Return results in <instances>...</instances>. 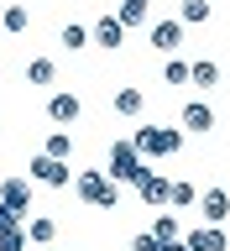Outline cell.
Here are the masks:
<instances>
[{"mask_svg":"<svg viewBox=\"0 0 230 251\" xmlns=\"http://www.w3.org/2000/svg\"><path fill=\"white\" fill-rule=\"evenodd\" d=\"M157 251H188V246H183V241H162Z\"/></svg>","mask_w":230,"mask_h":251,"instance_id":"83f0119b","label":"cell"},{"mask_svg":"<svg viewBox=\"0 0 230 251\" xmlns=\"http://www.w3.org/2000/svg\"><path fill=\"white\" fill-rule=\"evenodd\" d=\"M178 21H183V26H199V21H209V0H183V5H178Z\"/></svg>","mask_w":230,"mask_h":251,"instance_id":"d6986e66","label":"cell"},{"mask_svg":"<svg viewBox=\"0 0 230 251\" xmlns=\"http://www.w3.org/2000/svg\"><path fill=\"white\" fill-rule=\"evenodd\" d=\"M126 37H131V31H126L115 16H100V21L89 26V42H94V47H105V52H121V47H126Z\"/></svg>","mask_w":230,"mask_h":251,"instance_id":"52a82bcc","label":"cell"},{"mask_svg":"<svg viewBox=\"0 0 230 251\" xmlns=\"http://www.w3.org/2000/svg\"><path fill=\"white\" fill-rule=\"evenodd\" d=\"M5 225H21V220H16L11 209H0V230H5Z\"/></svg>","mask_w":230,"mask_h":251,"instance_id":"4316f807","label":"cell"},{"mask_svg":"<svg viewBox=\"0 0 230 251\" xmlns=\"http://www.w3.org/2000/svg\"><path fill=\"white\" fill-rule=\"evenodd\" d=\"M0 209H11L16 220L31 209V183L26 178H0Z\"/></svg>","mask_w":230,"mask_h":251,"instance_id":"8992f818","label":"cell"},{"mask_svg":"<svg viewBox=\"0 0 230 251\" xmlns=\"http://www.w3.org/2000/svg\"><path fill=\"white\" fill-rule=\"evenodd\" d=\"M0 251H26V230L21 225H5L0 230Z\"/></svg>","mask_w":230,"mask_h":251,"instance_id":"603a6c76","label":"cell"},{"mask_svg":"<svg viewBox=\"0 0 230 251\" xmlns=\"http://www.w3.org/2000/svg\"><path fill=\"white\" fill-rule=\"evenodd\" d=\"M194 199H199V188H194V183H173L168 188V204H194Z\"/></svg>","mask_w":230,"mask_h":251,"instance_id":"d4e9b609","label":"cell"},{"mask_svg":"<svg viewBox=\"0 0 230 251\" xmlns=\"http://www.w3.org/2000/svg\"><path fill=\"white\" fill-rule=\"evenodd\" d=\"M42 152H47V157H58V162H68V152H74V136H68V131H52Z\"/></svg>","mask_w":230,"mask_h":251,"instance_id":"44dd1931","label":"cell"},{"mask_svg":"<svg viewBox=\"0 0 230 251\" xmlns=\"http://www.w3.org/2000/svg\"><path fill=\"white\" fill-rule=\"evenodd\" d=\"M178 131L209 136V131H215V110H209V100H188V105L178 110Z\"/></svg>","mask_w":230,"mask_h":251,"instance_id":"5b68a950","label":"cell"},{"mask_svg":"<svg viewBox=\"0 0 230 251\" xmlns=\"http://www.w3.org/2000/svg\"><path fill=\"white\" fill-rule=\"evenodd\" d=\"M31 183H47V188H68V183H74V173H68V162H58V157L37 152V157H31Z\"/></svg>","mask_w":230,"mask_h":251,"instance_id":"277c9868","label":"cell"},{"mask_svg":"<svg viewBox=\"0 0 230 251\" xmlns=\"http://www.w3.org/2000/svg\"><path fill=\"white\" fill-rule=\"evenodd\" d=\"M152 47L162 52V58H173V52L183 47V21H178V16H168V21H152Z\"/></svg>","mask_w":230,"mask_h":251,"instance_id":"ba28073f","label":"cell"},{"mask_svg":"<svg viewBox=\"0 0 230 251\" xmlns=\"http://www.w3.org/2000/svg\"><path fill=\"white\" fill-rule=\"evenodd\" d=\"M162 84H188V63L183 58H168V63H162Z\"/></svg>","mask_w":230,"mask_h":251,"instance_id":"cb8c5ba5","label":"cell"},{"mask_svg":"<svg viewBox=\"0 0 230 251\" xmlns=\"http://www.w3.org/2000/svg\"><path fill=\"white\" fill-rule=\"evenodd\" d=\"M37 251H52V246H37Z\"/></svg>","mask_w":230,"mask_h":251,"instance_id":"f1b7e54d","label":"cell"},{"mask_svg":"<svg viewBox=\"0 0 230 251\" xmlns=\"http://www.w3.org/2000/svg\"><path fill=\"white\" fill-rule=\"evenodd\" d=\"M52 78H58V63L52 58H31L26 63V84H52Z\"/></svg>","mask_w":230,"mask_h":251,"instance_id":"ac0fdd59","label":"cell"},{"mask_svg":"<svg viewBox=\"0 0 230 251\" xmlns=\"http://www.w3.org/2000/svg\"><path fill=\"white\" fill-rule=\"evenodd\" d=\"M78 115H84V100H78V94H52V100H47V121L52 126H74Z\"/></svg>","mask_w":230,"mask_h":251,"instance_id":"30bf717a","label":"cell"},{"mask_svg":"<svg viewBox=\"0 0 230 251\" xmlns=\"http://www.w3.org/2000/svg\"><path fill=\"white\" fill-rule=\"evenodd\" d=\"M168 188H173L168 173H147V178L136 183V199L141 204H168Z\"/></svg>","mask_w":230,"mask_h":251,"instance_id":"4fadbf2b","label":"cell"},{"mask_svg":"<svg viewBox=\"0 0 230 251\" xmlns=\"http://www.w3.org/2000/svg\"><path fill=\"white\" fill-rule=\"evenodd\" d=\"M194 204H199L204 225H225V215H230V188H204Z\"/></svg>","mask_w":230,"mask_h":251,"instance_id":"9c48e42d","label":"cell"},{"mask_svg":"<svg viewBox=\"0 0 230 251\" xmlns=\"http://www.w3.org/2000/svg\"><path fill=\"white\" fill-rule=\"evenodd\" d=\"M152 235H157V241H178V235H183V225H178L173 215H157V220H152Z\"/></svg>","mask_w":230,"mask_h":251,"instance_id":"7402d4cb","label":"cell"},{"mask_svg":"<svg viewBox=\"0 0 230 251\" xmlns=\"http://www.w3.org/2000/svg\"><path fill=\"white\" fill-rule=\"evenodd\" d=\"M21 230H26V241H31V246H52V241H58V225H52V220H47V215L26 220Z\"/></svg>","mask_w":230,"mask_h":251,"instance_id":"2e32d148","label":"cell"},{"mask_svg":"<svg viewBox=\"0 0 230 251\" xmlns=\"http://www.w3.org/2000/svg\"><path fill=\"white\" fill-rule=\"evenodd\" d=\"M147 11H152V0H121L115 5V21L126 31H136V26H147Z\"/></svg>","mask_w":230,"mask_h":251,"instance_id":"9a60e30c","label":"cell"},{"mask_svg":"<svg viewBox=\"0 0 230 251\" xmlns=\"http://www.w3.org/2000/svg\"><path fill=\"white\" fill-rule=\"evenodd\" d=\"M110 105H115V115H126V121H136L141 110H147V94L136 89V84H126V89L110 94Z\"/></svg>","mask_w":230,"mask_h":251,"instance_id":"7c38bea8","label":"cell"},{"mask_svg":"<svg viewBox=\"0 0 230 251\" xmlns=\"http://www.w3.org/2000/svg\"><path fill=\"white\" fill-rule=\"evenodd\" d=\"M215 84H220V63H209V58H194V63H188V89H204V94H209Z\"/></svg>","mask_w":230,"mask_h":251,"instance_id":"5bb4252c","label":"cell"},{"mask_svg":"<svg viewBox=\"0 0 230 251\" xmlns=\"http://www.w3.org/2000/svg\"><path fill=\"white\" fill-rule=\"evenodd\" d=\"M147 173H152V168H147V157H141L131 141H115V147H110V168H105L110 183H131V188H136Z\"/></svg>","mask_w":230,"mask_h":251,"instance_id":"3957f363","label":"cell"},{"mask_svg":"<svg viewBox=\"0 0 230 251\" xmlns=\"http://www.w3.org/2000/svg\"><path fill=\"white\" fill-rule=\"evenodd\" d=\"M157 246H162V241H157L152 230H136V235H131V251H157Z\"/></svg>","mask_w":230,"mask_h":251,"instance_id":"484cf974","label":"cell"},{"mask_svg":"<svg viewBox=\"0 0 230 251\" xmlns=\"http://www.w3.org/2000/svg\"><path fill=\"white\" fill-rule=\"evenodd\" d=\"M0 26L11 31V37H21V31L31 26V11L26 5H0Z\"/></svg>","mask_w":230,"mask_h":251,"instance_id":"e0dca14e","label":"cell"},{"mask_svg":"<svg viewBox=\"0 0 230 251\" xmlns=\"http://www.w3.org/2000/svg\"><path fill=\"white\" fill-rule=\"evenodd\" d=\"M188 251H230V241H225V230L220 225H204V230H188V235H178Z\"/></svg>","mask_w":230,"mask_h":251,"instance_id":"8fae6325","label":"cell"},{"mask_svg":"<svg viewBox=\"0 0 230 251\" xmlns=\"http://www.w3.org/2000/svg\"><path fill=\"white\" fill-rule=\"evenodd\" d=\"M141 157H178L183 152V131L178 126H136V136H131Z\"/></svg>","mask_w":230,"mask_h":251,"instance_id":"7a4b0ae2","label":"cell"},{"mask_svg":"<svg viewBox=\"0 0 230 251\" xmlns=\"http://www.w3.org/2000/svg\"><path fill=\"white\" fill-rule=\"evenodd\" d=\"M68 188H74L84 204H94V209H115V204H121V183H110L105 168H84V173H74V183H68Z\"/></svg>","mask_w":230,"mask_h":251,"instance_id":"6da1fadb","label":"cell"},{"mask_svg":"<svg viewBox=\"0 0 230 251\" xmlns=\"http://www.w3.org/2000/svg\"><path fill=\"white\" fill-rule=\"evenodd\" d=\"M63 47H68V52H84V47H89V26L68 21V26H63Z\"/></svg>","mask_w":230,"mask_h":251,"instance_id":"ffe728a7","label":"cell"}]
</instances>
